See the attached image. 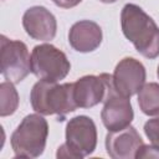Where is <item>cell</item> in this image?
Instances as JSON below:
<instances>
[{
	"label": "cell",
	"instance_id": "cell-2",
	"mask_svg": "<svg viewBox=\"0 0 159 159\" xmlns=\"http://www.w3.org/2000/svg\"><path fill=\"white\" fill-rule=\"evenodd\" d=\"M30 102L36 113L42 116L56 114L60 122L78 108L73 98V83L57 84V82L40 80L32 86Z\"/></svg>",
	"mask_w": 159,
	"mask_h": 159
},
{
	"label": "cell",
	"instance_id": "cell-19",
	"mask_svg": "<svg viewBox=\"0 0 159 159\" xmlns=\"http://www.w3.org/2000/svg\"><path fill=\"white\" fill-rule=\"evenodd\" d=\"M157 76H158V78H159V66H158V68H157Z\"/></svg>",
	"mask_w": 159,
	"mask_h": 159
},
{
	"label": "cell",
	"instance_id": "cell-3",
	"mask_svg": "<svg viewBox=\"0 0 159 159\" xmlns=\"http://www.w3.org/2000/svg\"><path fill=\"white\" fill-rule=\"evenodd\" d=\"M48 137V123L42 114H29L12 132L10 143L15 158H37L45 148Z\"/></svg>",
	"mask_w": 159,
	"mask_h": 159
},
{
	"label": "cell",
	"instance_id": "cell-10",
	"mask_svg": "<svg viewBox=\"0 0 159 159\" xmlns=\"http://www.w3.org/2000/svg\"><path fill=\"white\" fill-rule=\"evenodd\" d=\"M143 144L142 137L130 124L119 130H108L106 135V150L113 159H133Z\"/></svg>",
	"mask_w": 159,
	"mask_h": 159
},
{
	"label": "cell",
	"instance_id": "cell-9",
	"mask_svg": "<svg viewBox=\"0 0 159 159\" xmlns=\"http://www.w3.org/2000/svg\"><path fill=\"white\" fill-rule=\"evenodd\" d=\"M22 26L26 34L34 40L51 41L57 32V21L55 15L45 6H31L22 16Z\"/></svg>",
	"mask_w": 159,
	"mask_h": 159
},
{
	"label": "cell",
	"instance_id": "cell-6",
	"mask_svg": "<svg viewBox=\"0 0 159 159\" xmlns=\"http://www.w3.org/2000/svg\"><path fill=\"white\" fill-rule=\"evenodd\" d=\"M71 70V63L65 52L51 43H41L32 48L31 72L42 81L58 82Z\"/></svg>",
	"mask_w": 159,
	"mask_h": 159
},
{
	"label": "cell",
	"instance_id": "cell-12",
	"mask_svg": "<svg viewBox=\"0 0 159 159\" xmlns=\"http://www.w3.org/2000/svg\"><path fill=\"white\" fill-rule=\"evenodd\" d=\"M106 94V83L99 76L87 75L73 83V98L80 108H91L101 103Z\"/></svg>",
	"mask_w": 159,
	"mask_h": 159
},
{
	"label": "cell",
	"instance_id": "cell-1",
	"mask_svg": "<svg viewBox=\"0 0 159 159\" xmlns=\"http://www.w3.org/2000/svg\"><path fill=\"white\" fill-rule=\"evenodd\" d=\"M120 25L123 35L142 56L149 60L159 56V27L140 6L125 4L120 12Z\"/></svg>",
	"mask_w": 159,
	"mask_h": 159
},
{
	"label": "cell",
	"instance_id": "cell-15",
	"mask_svg": "<svg viewBox=\"0 0 159 159\" xmlns=\"http://www.w3.org/2000/svg\"><path fill=\"white\" fill-rule=\"evenodd\" d=\"M144 133L152 144L159 147V117L152 118L145 122Z\"/></svg>",
	"mask_w": 159,
	"mask_h": 159
},
{
	"label": "cell",
	"instance_id": "cell-5",
	"mask_svg": "<svg viewBox=\"0 0 159 159\" xmlns=\"http://www.w3.org/2000/svg\"><path fill=\"white\" fill-rule=\"evenodd\" d=\"M101 77L106 83V94L102 101L103 108L101 112L102 123L108 130L123 129L128 127L134 118L130 99L117 91L112 75L101 73Z\"/></svg>",
	"mask_w": 159,
	"mask_h": 159
},
{
	"label": "cell",
	"instance_id": "cell-8",
	"mask_svg": "<svg viewBox=\"0 0 159 159\" xmlns=\"http://www.w3.org/2000/svg\"><path fill=\"white\" fill-rule=\"evenodd\" d=\"M112 76L117 91L130 98L145 84L147 72L140 61L133 57H124L117 63Z\"/></svg>",
	"mask_w": 159,
	"mask_h": 159
},
{
	"label": "cell",
	"instance_id": "cell-7",
	"mask_svg": "<svg viewBox=\"0 0 159 159\" xmlns=\"http://www.w3.org/2000/svg\"><path fill=\"white\" fill-rule=\"evenodd\" d=\"M1 75L12 83H20L31 72V56L27 46L19 40H9L1 36L0 40Z\"/></svg>",
	"mask_w": 159,
	"mask_h": 159
},
{
	"label": "cell",
	"instance_id": "cell-18",
	"mask_svg": "<svg viewBox=\"0 0 159 159\" xmlns=\"http://www.w3.org/2000/svg\"><path fill=\"white\" fill-rule=\"evenodd\" d=\"M99 1H102L104 4H112V2H116L117 0H99Z\"/></svg>",
	"mask_w": 159,
	"mask_h": 159
},
{
	"label": "cell",
	"instance_id": "cell-14",
	"mask_svg": "<svg viewBox=\"0 0 159 159\" xmlns=\"http://www.w3.org/2000/svg\"><path fill=\"white\" fill-rule=\"evenodd\" d=\"M15 83L5 81L0 84V116L6 117L16 112L19 107V93Z\"/></svg>",
	"mask_w": 159,
	"mask_h": 159
},
{
	"label": "cell",
	"instance_id": "cell-17",
	"mask_svg": "<svg viewBox=\"0 0 159 159\" xmlns=\"http://www.w3.org/2000/svg\"><path fill=\"white\" fill-rule=\"evenodd\" d=\"M55 5H57L58 7H63V9H71L77 6L82 0H52Z\"/></svg>",
	"mask_w": 159,
	"mask_h": 159
},
{
	"label": "cell",
	"instance_id": "cell-13",
	"mask_svg": "<svg viewBox=\"0 0 159 159\" xmlns=\"http://www.w3.org/2000/svg\"><path fill=\"white\" fill-rule=\"evenodd\" d=\"M138 104L147 116H159V83H145L138 92Z\"/></svg>",
	"mask_w": 159,
	"mask_h": 159
},
{
	"label": "cell",
	"instance_id": "cell-16",
	"mask_svg": "<svg viewBox=\"0 0 159 159\" xmlns=\"http://www.w3.org/2000/svg\"><path fill=\"white\" fill-rule=\"evenodd\" d=\"M135 158H154V159H159V147L152 144V145H145L143 144L138 152Z\"/></svg>",
	"mask_w": 159,
	"mask_h": 159
},
{
	"label": "cell",
	"instance_id": "cell-4",
	"mask_svg": "<svg viewBox=\"0 0 159 159\" xmlns=\"http://www.w3.org/2000/svg\"><path fill=\"white\" fill-rule=\"evenodd\" d=\"M97 147V128L92 118L77 116L66 125V142L58 147L56 157L82 159L94 152Z\"/></svg>",
	"mask_w": 159,
	"mask_h": 159
},
{
	"label": "cell",
	"instance_id": "cell-11",
	"mask_svg": "<svg viewBox=\"0 0 159 159\" xmlns=\"http://www.w3.org/2000/svg\"><path fill=\"white\" fill-rule=\"evenodd\" d=\"M102 29L92 20H80L75 22L68 32V42L71 47L82 53L92 52L102 43Z\"/></svg>",
	"mask_w": 159,
	"mask_h": 159
}]
</instances>
